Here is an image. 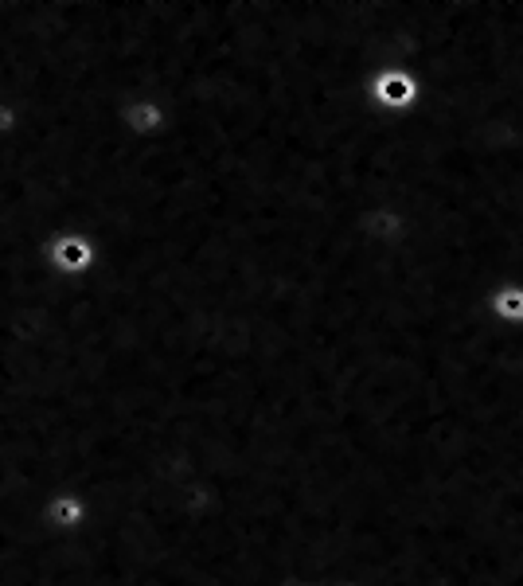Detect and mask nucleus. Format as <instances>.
<instances>
[{
  "label": "nucleus",
  "mask_w": 523,
  "mask_h": 586,
  "mask_svg": "<svg viewBox=\"0 0 523 586\" xmlns=\"http://www.w3.org/2000/svg\"><path fill=\"white\" fill-rule=\"evenodd\" d=\"M375 98L379 102H387V106H410L414 98H418V86H414V79L410 75H403V71H387L379 83H375Z\"/></svg>",
  "instance_id": "obj_1"
},
{
  "label": "nucleus",
  "mask_w": 523,
  "mask_h": 586,
  "mask_svg": "<svg viewBox=\"0 0 523 586\" xmlns=\"http://www.w3.org/2000/svg\"><path fill=\"white\" fill-rule=\"evenodd\" d=\"M488 309H492L496 321L523 325V286H500V290L488 297Z\"/></svg>",
  "instance_id": "obj_2"
}]
</instances>
